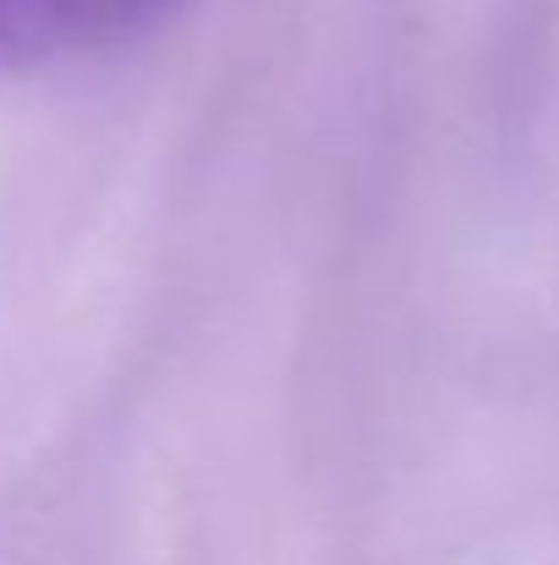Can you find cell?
I'll return each mask as SVG.
<instances>
[{
    "label": "cell",
    "mask_w": 559,
    "mask_h": 565,
    "mask_svg": "<svg viewBox=\"0 0 559 565\" xmlns=\"http://www.w3.org/2000/svg\"><path fill=\"white\" fill-rule=\"evenodd\" d=\"M176 0H0V66L138 33Z\"/></svg>",
    "instance_id": "6da1fadb"
}]
</instances>
